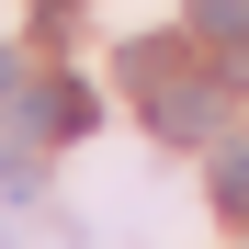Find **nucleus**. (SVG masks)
Instances as JSON below:
<instances>
[{"mask_svg":"<svg viewBox=\"0 0 249 249\" xmlns=\"http://www.w3.org/2000/svg\"><path fill=\"white\" fill-rule=\"evenodd\" d=\"M23 124L34 136H79V124H91V91H79V79H46V91L23 102Z\"/></svg>","mask_w":249,"mask_h":249,"instance_id":"f257e3e1","label":"nucleus"},{"mask_svg":"<svg viewBox=\"0 0 249 249\" xmlns=\"http://www.w3.org/2000/svg\"><path fill=\"white\" fill-rule=\"evenodd\" d=\"M193 34H215V46H238V34H249V0H193Z\"/></svg>","mask_w":249,"mask_h":249,"instance_id":"f03ea898","label":"nucleus"},{"mask_svg":"<svg viewBox=\"0 0 249 249\" xmlns=\"http://www.w3.org/2000/svg\"><path fill=\"white\" fill-rule=\"evenodd\" d=\"M215 204H227V215H249V147H227V159H215Z\"/></svg>","mask_w":249,"mask_h":249,"instance_id":"7ed1b4c3","label":"nucleus"},{"mask_svg":"<svg viewBox=\"0 0 249 249\" xmlns=\"http://www.w3.org/2000/svg\"><path fill=\"white\" fill-rule=\"evenodd\" d=\"M227 79H238V91H249V34H238V46H227Z\"/></svg>","mask_w":249,"mask_h":249,"instance_id":"20e7f679","label":"nucleus"},{"mask_svg":"<svg viewBox=\"0 0 249 249\" xmlns=\"http://www.w3.org/2000/svg\"><path fill=\"white\" fill-rule=\"evenodd\" d=\"M0 91H23V68H12V57H0Z\"/></svg>","mask_w":249,"mask_h":249,"instance_id":"39448f33","label":"nucleus"}]
</instances>
